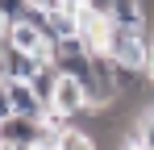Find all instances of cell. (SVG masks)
Masks as SVG:
<instances>
[{"mask_svg": "<svg viewBox=\"0 0 154 150\" xmlns=\"http://www.w3.org/2000/svg\"><path fill=\"white\" fill-rule=\"evenodd\" d=\"M150 50H154V38L150 29H117L112 25V42H108V58L125 71L142 75L146 63H150Z\"/></svg>", "mask_w": 154, "mask_h": 150, "instance_id": "6da1fadb", "label": "cell"}, {"mask_svg": "<svg viewBox=\"0 0 154 150\" xmlns=\"http://www.w3.org/2000/svg\"><path fill=\"white\" fill-rule=\"evenodd\" d=\"M46 138V121L42 117H21L13 113L8 121H0V146H17V150H33Z\"/></svg>", "mask_w": 154, "mask_h": 150, "instance_id": "7a4b0ae2", "label": "cell"}, {"mask_svg": "<svg viewBox=\"0 0 154 150\" xmlns=\"http://www.w3.org/2000/svg\"><path fill=\"white\" fill-rule=\"evenodd\" d=\"M79 21V42L92 50V54H108V42H112V21L96 13V8H79L75 13Z\"/></svg>", "mask_w": 154, "mask_h": 150, "instance_id": "3957f363", "label": "cell"}, {"mask_svg": "<svg viewBox=\"0 0 154 150\" xmlns=\"http://www.w3.org/2000/svg\"><path fill=\"white\" fill-rule=\"evenodd\" d=\"M54 113L58 117H67V121H75L79 113H88V88L79 83V79H58V92H54Z\"/></svg>", "mask_w": 154, "mask_h": 150, "instance_id": "277c9868", "label": "cell"}, {"mask_svg": "<svg viewBox=\"0 0 154 150\" xmlns=\"http://www.w3.org/2000/svg\"><path fill=\"white\" fill-rule=\"evenodd\" d=\"M146 17H150L146 0H112L108 4V21L117 29H146Z\"/></svg>", "mask_w": 154, "mask_h": 150, "instance_id": "5b68a950", "label": "cell"}, {"mask_svg": "<svg viewBox=\"0 0 154 150\" xmlns=\"http://www.w3.org/2000/svg\"><path fill=\"white\" fill-rule=\"evenodd\" d=\"M42 71V63L33 54H21V50H4V75L8 83H33V75Z\"/></svg>", "mask_w": 154, "mask_h": 150, "instance_id": "8992f818", "label": "cell"}, {"mask_svg": "<svg viewBox=\"0 0 154 150\" xmlns=\"http://www.w3.org/2000/svg\"><path fill=\"white\" fill-rule=\"evenodd\" d=\"M4 88H8V100H13V113H21V117H46L42 100L33 96L29 83H4Z\"/></svg>", "mask_w": 154, "mask_h": 150, "instance_id": "52a82bcc", "label": "cell"}, {"mask_svg": "<svg viewBox=\"0 0 154 150\" xmlns=\"http://www.w3.org/2000/svg\"><path fill=\"white\" fill-rule=\"evenodd\" d=\"M58 79H63V75L54 71V67H42V71L33 75V83H29V88H33V96L42 100V108H46V113L54 108V92H58Z\"/></svg>", "mask_w": 154, "mask_h": 150, "instance_id": "ba28073f", "label": "cell"}, {"mask_svg": "<svg viewBox=\"0 0 154 150\" xmlns=\"http://www.w3.org/2000/svg\"><path fill=\"white\" fill-rule=\"evenodd\" d=\"M125 146L154 150V108H150V113H142V117H133V125H129V142H125Z\"/></svg>", "mask_w": 154, "mask_h": 150, "instance_id": "9c48e42d", "label": "cell"}, {"mask_svg": "<svg viewBox=\"0 0 154 150\" xmlns=\"http://www.w3.org/2000/svg\"><path fill=\"white\" fill-rule=\"evenodd\" d=\"M54 150H100V146H96V138H92L88 129L71 125V129H63V138H58V146H54Z\"/></svg>", "mask_w": 154, "mask_h": 150, "instance_id": "30bf717a", "label": "cell"}, {"mask_svg": "<svg viewBox=\"0 0 154 150\" xmlns=\"http://www.w3.org/2000/svg\"><path fill=\"white\" fill-rule=\"evenodd\" d=\"M29 0H0V17H4V25H17V21H25L29 17Z\"/></svg>", "mask_w": 154, "mask_h": 150, "instance_id": "8fae6325", "label": "cell"}, {"mask_svg": "<svg viewBox=\"0 0 154 150\" xmlns=\"http://www.w3.org/2000/svg\"><path fill=\"white\" fill-rule=\"evenodd\" d=\"M13 117V100H8V88H0V121Z\"/></svg>", "mask_w": 154, "mask_h": 150, "instance_id": "7c38bea8", "label": "cell"}, {"mask_svg": "<svg viewBox=\"0 0 154 150\" xmlns=\"http://www.w3.org/2000/svg\"><path fill=\"white\" fill-rule=\"evenodd\" d=\"M8 83V75H4V54H0V88Z\"/></svg>", "mask_w": 154, "mask_h": 150, "instance_id": "4fadbf2b", "label": "cell"}, {"mask_svg": "<svg viewBox=\"0 0 154 150\" xmlns=\"http://www.w3.org/2000/svg\"><path fill=\"white\" fill-rule=\"evenodd\" d=\"M146 75L154 79V50H150V63H146Z\"/></svg>", "mask_w": 154, "mask_h": 150, "instance_id": "5bb4252c", "label": "cell"}, {"mask_svg": "<svg viewBox=\"0 0 154 150\" xmlns=\"http://www.w3.org/2000/svg\"><path fill=\"white\" fill-rule=\"evenodd\" d=\"M4 33H8V25H4V17H0V38H4Z\"/></svg>", "mask_w": 154, "mask_h": 150, "instance_id": "9a60e30c", "label": "cell"}, {"mask_svg": "<svg viewBox=\"0 0 154 150\" xmlns=\"http://www.w3.org/2000/svg\"><path fill=\"white\" fill-rule=\"evenodd\" d=\"M0 150H17V146H0Z\"/></svg>", "mask_w": 154, "mask_h": 150, "instance_id": "2e32d148", "label": "cell"}, {"mask_svg": "<svg viewBox=\"0 0 154 150\" xmlns=\"http://www.w3.org/2000/svg\"><path fill=\"white\" fill-rule=\"evenodd\" d=\"M125 150H142V146H125Z\"/></svg>", "mask_w": 154, "mask_h": 150, "instance_id": "e0dca14e", "label": "cell"}, {"mask_svg": "<svg viewBox=\"0 0 154 150\" xmlns=\"http://www.w3.org/2000/svg\"><path fill=\"white\" fill-rule=\"evenodd\" d=\"M150 38H154V29H150Z\"/></svg>", "mask_w": 154, "mask_h": 150, "instance_id": "ac0fdd59", "label": "cell"}]
</instances>
